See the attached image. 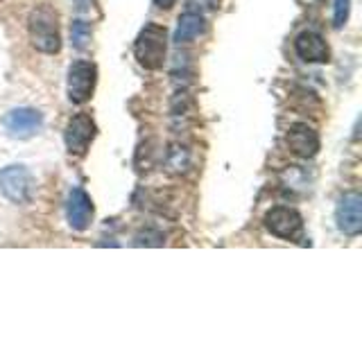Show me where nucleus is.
Listing matches in <instances>:
<instances>
[{
    "mask_svg": "<svg viewBox=\"0 0 362 339\" xmlns=\"http://www.w3.org/2000/svg\"><path fill=\"white\" fill-rule=\"evenodd\" d=\"M30 39L34 48L45 54H57L62 50L59 18L52 7L41 5L30 14Z\"/></svg>",
    "mask_w": 362,
    "mask_h": 339,
    "instance_id": "nucleus-1",
    "label": "nucleus"
},
{
    "mask_svg": "<svg viewBox=\"0 0 362 339\" xmlns=\"http://www.w3.org/2000/svg\"><path fill=\"white\" fill-rule=\"evenodd\" d=\"M168 52V32L165 28L156 25V23H147L136 37L134 43V56L147 71H158L165 61Z\"/></svg>",
    "mask_w": 362,
    "mask_h": 339,
    "instance_id": "nucleus-2",
    "label": "nucleus"
},
{
    "mask_svg": "<svg viewBox=\"0 0 362 339\" xmlns=\"http://www.w3.org/2000/svg\"><path fill=\"white\" fill-rule=\"evenodd\" d=\"M0 192L11 203H30L37 195V179L25 165H7L0 170Z\"/></svg>",
    "mask_w": 362,
    "mask_h": 339,
    "instance_id": "nucleus-3",
    "label": "nucleus"
},
{
    "mask_svg": "<svg viewBox=\"0 0 362 339\" xmlns=\"http://www.w3.org/2000/svg\"><path fill=\"white\" fill-rule=\"evenodd\" d=\"M95 82H98V68L93 61H73L71 68H68V100L73 105H86V102L93 97L95 90Z\"/></svg>",
    "mask_w": 362,
    "mask_h": 339,
    "instance_id": "nucleus-4",
    "label": "nucleus"
},
{
    "mask_svg": "<svg viewBox=\"0 0 362 339\" xmlns=\"http://www.w3.org/2000/svg\"><path fill=\"white\" fill-rule=\"evenodd\" d=\"M265 229L279 240H297L303 231V218L290 206H274L265 213Z\"/></svg>",
    "mask_w": 362,
    "mask_h": 339,
    "instance_id": "nucleus-5",
    "label": "nucleus"
},
{
    "mask_svg": "<svg viewBox=\"0 0 362 339\" xmlns=\"http://www.w3.org/2000/svg\"><path fill=\"white\" fill-rule=\"evenodd\" d=\"M93 138H95V122L88 113H77V116L68 120L64 141L71 154H84Z\"/></svg>",
    "mask_w": 362,
    "mask_h": 339,
    "instance_id": "nucleus-6",
    "label": "nucleus"
},
{
    "mask_svg": "<svg viewBox=\"0 0 362 339\" xmlns=\"http://www.w3.org/2000/svg\"><path fill=\"white\" fill-rule=\"evenodd\" d=\"M337 229L349 237H356L362 231V197L358 192H349L337 203L335 210Z\"/></svg>",
    "mask_w": 362,
    "mask_h": 339,
    "instance_id": "nucleus-7",
    "label": "nucleus"
},
{
    "mask_svg": "<svg viewBox=\"0 0 362 339\" xmlns=\"http://www.w3.org/2000/svg\"><path fill=\"white\" fill-rule=\"evenodd\" d=\"M43 127V113L37 109L21 107L5 116V129L11 138H32Z\"/></svg>",
    "mask_w": 362,
    "mask_h": 339,
    "instance_id": "nucleus-8",
    "label": "nucleus"
},
{
    "mask_svg": "<svg viewBox=\"0 0 362 339\" xmlns=\"http://www.w3.org/2000/svg\"><path fill=\"white\" fill-rule=\"evenodd\" d=\"M286 145L288 150L299 156V158H313L320 152V133H317L310 124L305 122H294L286 133Z\"/></svg>",
    "mask_w": 362,
    "mask_h": 339,
    "instance_id": "nucleus-9",
    "label": "nucleus"
},
{
    "mask_svg": "<svg viewBox=\"0 0 362 339\" xmlns=\"http://www.w3.org/2000/svg\"><path fill=\"white\" fill-rule=\"evenodd\" d=\"M66 218L73 231H86L90 226V220H93V201L86 195V190L73 188L68 192Z\"/></svg>",
    "mask_w": 362,
    "mask_h": 339,
    "instance_id": "nucleus-10",
    "label": "nucleus"
},
{
    "mask_svg": "<svg viewBox=\"0 0 362 339\" xmlns=\"http://www.w3.org/2000/svg\"><path fill=\"white\" fill-rule=\"evenodd\" d=\"M294 50H297L299 59L305 64H324L331 56V50H328L324 37L317 32H301L294 39Z\"/></svg>",
    "mask_w": 362,
    "mask_h": 339,
    "instance_id": "nucleus-11",
    "label": "nucleus"
},
{
    "mask_svg": "<svg viewBox=\"0 0 362 339\" xmlns=\"http://www.w3.org/2000/svg\"><path fill=\"white\" fill-rule=\"evenodd\" d=\"M206 30V20L199 14V11H186L184 16H179L177 30H175V43H190L195 41L199 34Z\"/></svg>",
    "mask_w": 362,
    "mask_h": 339,
    "instance_id": "nucleus-12",
    "label": "nucleus"
},
{
    "mask_svg": "<svg viewBox=\"0 0 362 339\" xmlns=\"http://www.w3.org/2000/svg\"><path fill=\"white\" fill-rule=\"evenodd\" d=\"M71 43L75 50H86L90 43V28L86 20H73L71 25Z\"/></svg>",
    "mask_w": 362,
    "mask_h": 339,
    "instance_id": "nucleus-13",
    "label": "nucleus"
},
{
    "mask_svg": "<svg viewBox=\"0 0 362 339\" xmlns=\"http://www.w3.org/2000/svg\"><path fill=\"white\" fill-rule=\"evenodd\" d=\"M333 25L342 28L349 20V11H351V0H333Z\"/></svg>",
    "mask_w": 362,
    "mask_h": 339,
    "instance_id": "nucleus-14",
    "label": "nucleus"
},
{
    "mask_svg": "<svg viewBox=\"0 0 362 339\" xmlns=\"http://www.w3.org/2000/svg\"><path fill=\"white\" fill-rule=\"evenodd\" d=\"M188 5V11H209V9H215L218 7V0H186Z\"/></svg>",
    "mask_w": 362,
    "mask_h": 339,
    "instance_id": "nucleus-15",
    "label": "nucleus"
},
{
    "mask_svg": "<svg viewBox=\"0 0 362 339\" xmlns=\"http://www.w3.org/2000/svg\"><path fill=\"white\" fill-rule=\"evenodd\" d=\"M177 3V0H154V5L158 7V9H170Z\"/></svg>",
    "mask_w": 362,
    "mask_h": 339,
    "instance_id": "nucleus-16",
    "label": "nucleus"
}]
</instances>
